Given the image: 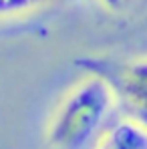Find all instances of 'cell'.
Here are the masks:
<instances>
[{"instance_id":"cell-1","label":"cell","mask_w":147,"mask_h":149,"mask_svg":"<svg viewBox=\"0 0 147 149\" xmlns=\"http://www.w3.org/2000/svg\"><path fill=\"white\" fill-rule=\"evenodd\" d=\"M117 107L113 87L103 77L87 73L54 109L47 127L49 149H85Z\"/></svg>"},{"instance_id":"cell-2","label":"cell","mask_w":147,"mask_h":149,"mask_svg":"<svg viewBox=\"0 0 147 149\" xmlns=\"http://www.w3.org/2000/svg\"><path fill=\"white\" fill-rule=\"evenodd\" d=\"M77 65L85 73L103 77L113 87L125 117H131L147 127V56H83L77 58Z\"/></svg>"},{"instance_id":"cell-3","label":"cell","mask_w":147,"mask_h":149,"mask_svg":"<svg viewBox=\"0 0 147 149\" xmlns=\"http://www.w3.org/2000/svg\"><path fill=\"white\" fill-rule=\"evenodd\" d=\"M95 149H147V127L123 117L103 131Z\"/></svg>"},{"instance_id":"cell-4","label":"cell","mask_w":147,"mask_h":149,"mask_svg":"<svg viewBox=\"0 0 147 149\" xmlns=\"http://www.w3.org/2000/svg\"><path fill=\"white\" fill-rule=\"evenodd\" d=\"M56 0H0V20L18 18L30 12H38Z\"/></svg>"},{"instance_id":"cell-5","label":"cell","mask_w":147,"mask_h":149,"mask_svg":"<svg viewBox=\"0 0 147 149\" xmlns=\"http://www.w3.org/2000/svg\"><path fill=\"white\" fill-rule=\"evenodd\" d=\"M131 2H133V0H99V4H101L103 8L111 10V12H121V10H125Z\"/></svg>"}]
</instances>
